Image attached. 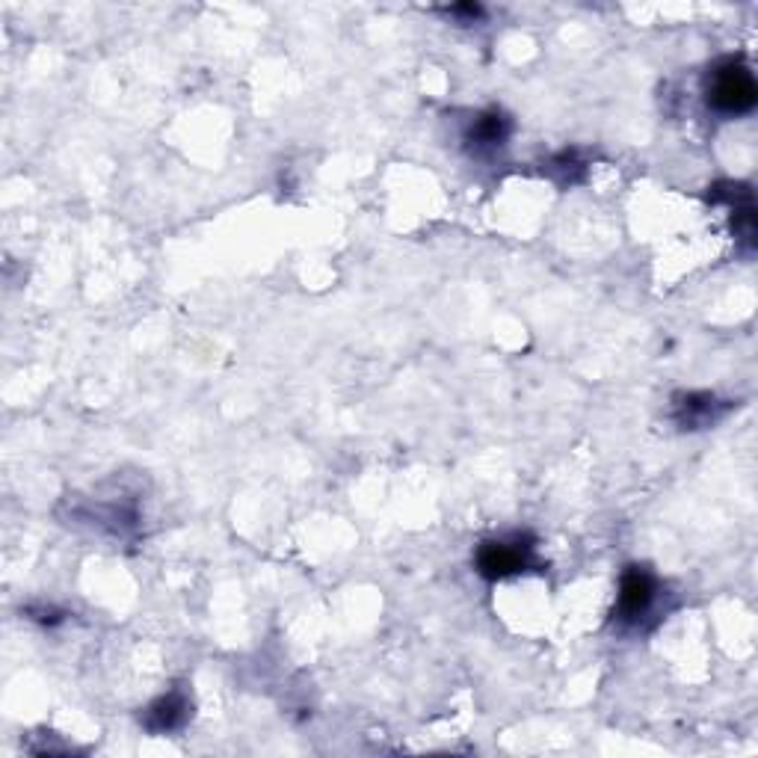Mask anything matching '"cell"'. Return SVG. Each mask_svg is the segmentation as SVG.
Instances as JSON below:
<instances>
[{"instance_id": "obj_1", "label": "cell", "mask_w": 758, "mask_h": 758, "mask_svg": "<svg viewBox=\"0 0 758 758\" xmlns=\"http://www.w3.org/2000/svg\"><path fill=\"white\" fill-rule=\"evenodd\" d=\"M706 101L711 110L723 116L750 114L758 101V87L752 69L741 57H726L708 71Z\"/></svg>"}, {"instance_id": "obj_2", "label": "cell", "mask_w": 758, "mask_h": 758, "mask_svg": "<svg viewBox=\"0 0 758 758\" xmlns=\"http://www.w3.org/2000/svg\"><path fill=\"white\" fill-rule=\"evenodd\" d=\"M533 563V545L524 536H513V540H489L483 542L474 554V567L483 578H510L519 575Z\"/></svg>"}, {"instance_id": "obj_3", "label": "cell", "mask_w": 758, "mask_h": 758, "mask_svg": "<svg viewBox=\"0 0 758 758\" xmlns=\"http://www.w3.org/2000/svg\"><path fill=\"white\" fill-rule=\"evenodd\" d=\"M654 599H658V581H654L652 572L643 567H628V572L619 581V599L613 617L619 622H640L652 610Z\"/></svg>"}, {"instance_id": "obj_4", "label": "cell", "mask_w": 758, "mask_h": 758, "mask_svg": "<svg viewBox=\"0 0 758 758\" xmlns=\"http://www.w3.org/2000/svg\"><path fill=\"white\" fill-rule=\"evenodd\" d=\"M717 410H720V403H717L715 394H685L676 403V419L685 430H699L715 424Z\"/></svg>"}, {"instance_id": "obj_5", "label": "cell", "mask_w": 758, "mask_h": 758, "mask_svg": "<svg viewBox=\"0 0 758 758\" xmlns=\"http://www.w3.org/2000/svg\"><path fill=\"white\" fill-rule=\"evenodd\" d=\"M506 134H510V122H506L504 114L498 110H489V114H480L474 122H471L469 142L474 149H498L504 146Z\"/></svg>"}, {"instance_id": "obj_6", "label": "cell", "mask_w": 758, "mask_h": 758, "mask_svg": "<svg viewBox=\"0 0 758 758\" xmlns=\"http://www.w3.org/2000/svg\"><path fill=\"white\" fill-rule=\"evenodd\" d=\"M187 720V699L181 693H169L160 697L155 706L146 711V726L151 732H173Z\"/></svg>"}]
</instances>
